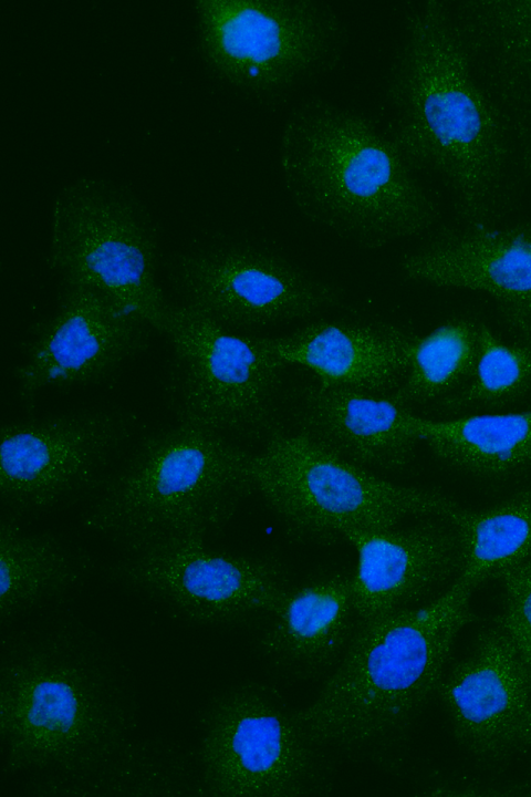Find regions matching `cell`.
Returning <instances> with one entry per match:
<instances>
[{"mask_svg": "<svg viewBox=\"0 0 531 797\" xmlns=\"http://www.w3.org/2000/svg\"><path fill=\"white\" fill-rule=\"evenodd\" d=\"M285 188L315 225L379 247L418 236L438 215L391 135L337 103L310 99L287 117L279 145Z\"/></svg>", "mask_w": 531, "mask_h": 797, "instance_id": "obj_2", "label": "cell"}, {"mask_svg": "<svg viewBox=\"0 0 531 797\" xmlns=\"http://www.w3.org/2000/svg\"><path fill=\"white\" fill-rule=\"evenodd\" d=\"M49 265L65 286L91 288L162 332L169 306L157 281V244L132 196L96 179L55 199Z\"/></svg>", "mask_w": 531, "mask_h": 797, "instance_id": "obj_7", "label": "cell"}, {"mask_svg": "<svg viewBox=\"0 0 531 797\" xmlns=\"http://www.w3.org/2000/svg\"><path fill=\"white\" fill-rule=\"evenodd\" d=\"M472 588L457 579L426 607L358 623L344 658L296 718L317 742H361L410 716L442 677Z\"/></svg>", "mask_w": 531, "mask_h": 797, "instance_id": "obj_3", "label": "cell"}, {"mask_svg": "<svg viewBox=\"0 0 531 797\" xmlns=\"http://www.w3.org/2000/svg\"><path fill=\"white\" fill-rule=\"evenodd\" d=\"M275 612L262 638L266 652L299 670L327 665L350 638L352 577L333 576L287 593Z\"/></svg>", "mask_w": 531, "mask_h": 797, "instance_id": "obj_21", "label": "cell"}, {"mask_svg": "<svg viewBox=\"0 0 531 797\" xmlns=\"http://www.w3.org/2000/svg\"><path fill=\"white\" fill-rule=\"evenodd\" d=\"M459 577L470 588L500 578L531 555V489L480 510L456 509Z\"/></svg>", "mask_w": 531, "mask_h": 797, "instance_id": "obj_23", "label": "cell"}, {"mask_svg": "<svg viewBox=\"0 0 531 797\" xmlns=\"http://www.w3.org/2000/svg\"><path fill=\"white\" fill-rule=\"evenodd\" d=\"M80 565L56 540L25 532L11 520L0 526V613L34 605L76 581Z\"/></svg>", "mask_w": 531, "mask_h": 797, "instance_id": "obj_24", "label": "cell"}, {"mask_svg": "<svg viewBox=\"0 0 531 797\" xmlns=\"http://www.w3.org/2000/svg\"><path fill=\"white\" fill-rule=\"evenodd\" d=\"M123 424L116 413L95 411L2 426V499L25 508L58 503L94 476Z\"/></svg>", "mask_w": 531, "mask_h": 797, "instance_id": "obj_16", "label": "cell"}, {"mask_svg": "<svg viewBox=\"0 0 531 797\" xmlns=\"http://www.w3.org/2000/svg\"><path fill=\"white\" fill-rule=\"evenodd\" d=\"M503 612L497 619L531 677V555L500 578Z\"/></svg>", "mask_w": 531, "mask_h": 797, "instance_id": "obj_27", "label": "cell"}, {"mask_svg": "<svg viewBox=\"0 0 531 797\" xmlns=\"http://www.w3.org/2000/svg\"><path fill=\"white\" fill-rule=\"evenodd\" d=\"M415 339L392 324L324 321L269 341L284 362L306 366L323 385L372 391L404 376Z\"/></svg>", "mask_w": 531, "mask_h": 797, "instance_id": "obj_20", "label": "cell"}, {"mask_svg": "<svg viewBox=\"0 0 531 797\" xmlns=\"http://www.w3.org/2000/svg\"><path fill=\"white\" fill-rule=\"evenodd\" d=\"M177 283L190 306L222 325L254 327L313 314L337 300L329 284L268 252L225 248L187 255Z\"/></svg>", "mask_w": 531, "mask_h": 797, "instance_id": "obj_12", "label": "cell"}, {"mask_svg": "<svg viewBox=\"0 0 531 797\" xmlns=\"http://www.w3.org/2000/svg\"><path fill=\"white\" fill-rule=\"evenodd\" d=\"M124 725L102 679L73 656L30 650L2 667L0 735L11 770L94 762L119 741Z\"/></svg>", "mask_w": 531, "mask_h": 797, "instance_id": "obj_5", "label": "cell"}, {"mask_svg": "<svg viewBox=\"0 0 531 797\" xmlns=\"http://www.w3.org/2000/svg\"><path fill=\"white\" fill-rule=\"evenodd\" d=\"M410 427L447 463L483 476L531 466V411L430 421L412 414Z\"/></svg>", "mask_w": 531, "mask_h": 797, "instance_id": "obj_22", "label": "cell"}, {"mask_svg": "<svg viewBox=\"0 0 531 797\" xmlns=\"http://www.w3.org/2000/svg\"><path fill=\"white\" fill-rule=\"evenodd\" d=\"M196 12L211 69L251 91H278L311 76L341 44L337 15L316 1L200 0Z\"/></svg>", "mask_w": 531, "mask_h": 797, "instance_id": "obj_9", "label": "cell"}, {"mask_svg": "<svg viewBox=\"0 0 531 797\" xmlns=\"http://www.w3.org/2000/svg\"><path fill=\"white\" fill-rule=\"evenodd\" d=\"M436 691L455 737L477 757L500 759L531 745V677L498 622Z\"/></svg>", "mask_w": 531, "mask_h": 797, "instance_id": "obj_13", "label": "cell"}, {"mask_svg": "<svg viewBox=\"0 0 531 797\" xmlns=\"http://www.w3.org/2000/svg\"><path fill=\"white\" fill-rule=\"evenodd\" d=\"M251 458L220 433L181 422L140 444L102 489L88 524L129 546L204 537L253 487Z\"/></svg>", "mask_w": 531, "mask_h": 797, "instance_id": "obj_4", "label": "cell"}, {"mask_svg": "<svg viewBox=\"0 0 531 797\" xmlns=\"http://www.w3.org/2000/svg\"><path fill=\"white\" fill-rule=\"evenodd\" d=\"M162 333L173 348L169 393L180 422L222 434L268 421L284 362L269 339L235 334L187 304L169 306Z\"/></svg>", "mask_w": 531, "mask_h": 797, "instance_id": "obj_8", "label": "cell"}, {"mask_svg": "<svg viewBox=\"0 0 531 797\" xmlns=\"http://www.w3.org/2000/svg\"><path fill=\"white\" fill-rule=\"evenodd\" d=\"M399 268L414 281L485 293L517 343L531 348V224L464 225L406 253Z\"/></svg>", "mask_w": 531, "mask_h": 797, "instance_id": "obj_14", "label": "cell"}, {"mask_svg": "<svg viewBox=\"0 0 531 797\" xmlns=\"http://www.w3.org/2000/svg\"><path fill=\"white\" fill-rule=\"evenodd\" d=\"M251 479L288 522L317 537L387 529L410 515L449 517L459 507L433 491L395 485L302 432L277 433L252 455Z\"/></svg>", "mask_w": 531, "mask_h": 797, "instance_id": "obj_6", "label": "cell"}, {"mask_svg": "<svg viewBox=\"0 0 531 797\" xmlns=\"http://www.w3.org/2000/svg\"><path fill=\"white\" fill-rule=\"evenodd\" d=\"M472 71L511 153L531 163V0H482L451 9Z\"/></svg>", "mask_w": 531, "mask_h": 797, "instance_id": "obj_17", "label": "cell"}, {"mask_svg": "<svg viewBox=\"0 0 531 797\" xmlns=\"http://www.w3.org/2000/svg\"><path fill=\"white\" fill-rule=\"evenodd\" d=\"M402 405L364 390L320 383L301 401V432L357 465L399 468L418 439L412 414Z\"/></svg>", "mask_w": 531, "mask_h": 797, "instance_id": "obj_19", "label": "cell"}, {"mask_svg": "<svg viewBox=\"0 0 531 797\" xmlns=\"http://www.w3.org/2000/svg\"><path fill=\"white\" fill-rule=\"evenodd\" d=\"M129 548L126 578L195 620L222 622L275 611L288 593L274 565L214 551L201 536H169Z\"/></svg>", "mask_w": 531, "mask_h": 797, "instance_id": "obj_11", "label": "cell"}, {"mask_svg": "<svg viewBox=\"0 0 531 797\" xmlns=\"http://www.w3.org/2000/svg\"><path fill=\"white\" fill-rule=\"evenodd\" d=\"M145 327L104 294L65 286L56 310L37 330L17 369L21 396L31 400L51 385L107 375L143 348Z\"/></svg>", "mask_w": 531, "mask_h": 797, "instance_id": "obj_15", "label": "cell"}, {"mask_svg": "<svg viewBox=\"0 0 531 797\" xmlns=\"http://www.w3.org/2000/svg\"><path fill=\"white\" fill-rule=\"evenodd\" d=\"M306 732L262 692L222 696L208 715L201 744L207 788L227 797L305 793L314 767Z\"/></svg>", "mask_w": 531, "mask_h": 797, "instance_id": "obj_10", "label": "cell"}, {"mask_svg": "<svg viewBox=\"0 0 531 797\" xmlns=\"http://www.w3.org/2000/svg\"><path fill=\"white\" fill-rule=\"evenodd\" d=\"M531 387V348L508 344L483 323L478 328L477 359L469 383L446 397L448 410L507 403Z\"/></svg>", "mask_w": 531, "mask_h": 797, "instance_id": "obj_26", "label": "cell"}, {"mask_svg": "<svg viewBox=\"0 0 531 797\" xmlns=\"http://www.w3.org/2000/svg\"><path fill=\"white\" fill-rule=\"evenodd\" d=\"M389 97L391 136L413 166L446 185L464 225L492 224L510 148L446 2L408 17Z\"/></svg>", "mask_w": 531, "mask_h": 797, "instance_id": "obj_1", "label": "cell"}, {"mask_svg": "<svg viewBox=\"0 0 531 797\" xmlns=\"http://www.w3.org/2000/svg\"><path fill=\"white\" fill-rule=\"evenodd\" d=\"M479 324L469 319L447 321L415 339L407 369L394 400L425 402L455 389L472 374Z\"/></svg>", "mask_w": 531, "mask_h": 797, "instance_id": "obj_25", "label": "cell"}, {"mask_svg": "<svg viewBox=\"0 0 531 797\" xmlns=\"http://www.w3.org/2000/svg\"><path fill=\"white\" fill-rule=\"evenodd\" d=\"M344 536L358 553L352 594L360 623L405 609L459 571L456 534L436 524L353 529Z\"/></svg>", "mask_w": 531, "mask_h": 797, "instance_id": "obj_18", "label": "cell"}]
</instances>
